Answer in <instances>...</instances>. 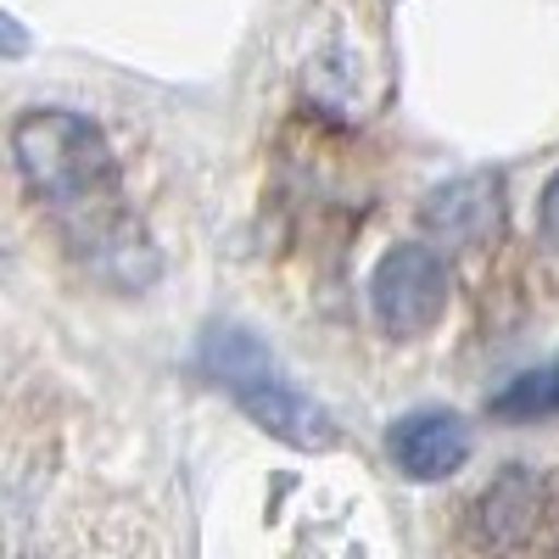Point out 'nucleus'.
Returning <instances> with one entry per match:
<instances>
[{
	"mask_svg": "<svg viewBox=\"0 0 559 559\" xmlns=\"http://www.w3.org/2000/svg\"><path fill=\"white\" fill-rule=\"evenodd\" d=\"M386 448H392V464H397L408 481H442V476L464 471V459H471L476 437H471V426H464L459 414L419 408V414H403L397 419Z\"/></svg>",
	"mask_w": 559,
	"mask_h": 559,
	"instance_id": "423d86ee",
	"label": "nucleus"
},
{
	"mask_svg": "<svg viewBox=\"0 0 559 559\" xmlns=\"http://www.w3.org/2000/svg\"><path fill=\"white\" fill-rule=\"evenodd\" d=\"M419 224L431 229L442 247H492L498 229H503V185L498 174H464V179H448L437 191L419 202Z\"/></svg>",
	"mask_w": 559,
	"mask_h": 559,
	"instance_id": "39448f33",
	"label": "nucleus"
},
{
	"mask_svg": "<svg viewBox=\"0 0 559 559\" xmlns=\"http://www.w3.org/2000/svg\"><path fill=\"white\" fill-rule=\"evenodd\" d=\"M548 509H554V481L543 471H532V464H509L476 498V515H471L476 543L481 548H526L543 532Z\"/></svg>",
	"mask_w": 559,
	"mask_h": 559,
	"instance_id": "20e7f679",
	"label": "nucleus"
},
{
	"mask_svg": "<svg viewBox=\"0 0 559 559\" xmlns=\"http://www.w3.org/2000/svg\"><path fill=\"white\" fill-rule=\"evenodd\" d=\"M202 376L229 392L241 403V414L252 419L258 431H269L274 442H286L297 453H324V448H336V419L331 408H319L313 397H302L286 376H280V364L274 353L241 331V324H213V331L202 336Z\"/></svg>",
	"mask_w": 559,
	"mask_h": 559,
	"instance_id": "f03ea898",
	"label": "nucleus"
},
{
	"mask_svg": "<svg viewBox=\"0 0 559 559\" xmlns=\"http://www.w3.org/2000/svg\"><path fill=\"white\" fill-rule=\"evenodd\" d=\"M12 163L45 207L68 258L112 292H146L163 274L152 229L123 197L118 157L84 112L28 107L12 118Z\"/></svg>",
	"mask_w": 559,
	"mask_h": 559,
	"instance_id": "f257e3e1",
	"label": "nucleus"
},
{
	"mask_svg": "<svg viewBox=\"0 0 559 559\" xmlns=\"http://www.w3.org/2000/svg\"><path fill=\"white\" fill-rule=\"evenodd\" d=\"M543 229H548V236L559 241V174L543 185Z\"/></svg>",
	"mask_w": 559,
	"mask_h": 559,
	"instance_id": "6e6552de",
	"label": "nucleus"
},
{
	"mask_svg": "<svg viewBox=\"0 0 559 559\" xmlns=\"http://www.w3.org/2000/svg\"><path fill=\"white\" fill-rule=\"evenodd\" d=\"M448 297H453L448 258L431 252V247H419V241L392 247L376 263V274H369V308H376V324L392 342L426 336L431 324L448 313Z\"/></svg>",
	"mask_w": 559,
	"mask_h": 559,
	"instance_id": "7ed1b4c3",
	"label": "nucleus"
},
{
	"mask_svg": "<svg viewBox=\"0 0 559 559\" xmlns=\"http://www.w3.org/2000/svg\"><path fill=\"white\" fill-rule=\"evenodd\" d=\"M487 414L492 419H543V414H559V364L515 376L498 397H487Z\"/></svg>",
	"mask_w": 559,
	"mask_h": 559,
	"instance_id": "0eeeda50",
	"label": "nucleus"
}]
</instances>
